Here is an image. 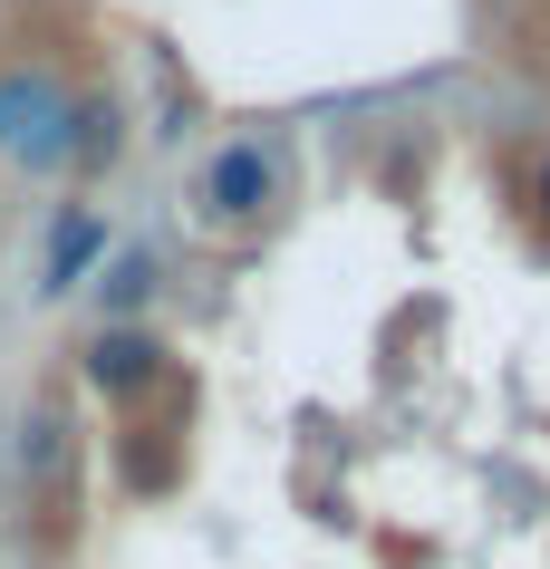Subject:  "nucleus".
<instances>
[{
  "label": "nucleus",
  "mask_w": 550,
  "mask_h": 569,
  "mask_svg": "<svg viewBox=\"0 0 550 569\" xmlns=\"http://www.w3.org/2000/svg\"><path fill=\"white\" fill-rule=\"evenodd\" d=\"M68 146H78V97L49 68H10L0 78V154L30 164V174H59Z\"/></svg>",
  "instance_id": "1"
},
{
  "label": "nucleus",
  "mask_w": 550,
  "mask_h": 569,
  "mask_svg": "<svg viewBox=\"0 0 550 569\" xmlns=\"http://www.w3.org/2000/svg\"><path fill=\"white\" fill-rule=\"evenodd\" d=\"M203 203H213V222H251V212L271 203V164H261V146H222L213 174H203Z\"/></svg>",
  "instance_id": "2"
},
{
  "label": "nucleus",
  "mask_w": 550,
  "mask_h": 569,
  "mask_svg": "<svg viewBox=\"0 0 550 569\" xmlns=\"http://www.w3.org/2000/svg\"><path fill=\"white\" fill-rule=\"evenodd\" d=\"M154 367H164V348L136 338V329H97L88 338V387H107V396H136Z\"/></svg>",
  "instance_id": "3"
},
{
  "label": "nucleus",
  "mask_w": 550,
  "mask_h": 569,
  "mask_svg": "<svg viewBox=\"0 0 550 569\" xmlns=\"http://www.w3.org/2000/svg\"><path fill=\"white\" fill-rule=\"evenodd\" d=\"M88 261H107V222H97V212H68L59 232H49L39 290H49V300H59V290H78V280H88Z\"/></svg>",
  "instance_id": "4"
},
{
  "label": "nucleus",
  "mask_w": 550,
  "mask_h": 569,
  "mask_svg": "<svg viewBox=\"0 0 550 569\" xmlns=\"http://www.w3.org/2000/svg\"><path fill=\"white\" fill-rule=\"evenodd\" d=\"M59 453H68V425L49 416V406H39V416L20 425V473H39V482H49V473H59Z\"/></svg>",
  "instance_id": "5"
},
{
  "label": "nucleus",
  "mask_w": 550,
  "mask_h": 569,
  "mask_svg": "<svg viewBox=\"0 0 550 569\" xmlns=\"http://www.w3.org/2000/svg\"><path fill=\"white\" fill-rule=\"evenodd\" d=\"M146 290H154V261H136V251H126V261L107 270V319H126V309L146 300Z\"/></svg>",
  "instance_id": "6"
},
{
  "label": "nucleus",
  "mask_w": 550,
  "mask_h": 569,
  "mask_svg": "<svg viewBox=\"0 0 550 569\" xmlns=\"http://www.w3.org/2000/svg\"><path fill=\"white\" fill-rule=\"evenodd\" d=\"M541 203H550V164H541Z\"/></svg>",
  "instance_id": "7"
}]
</instances>
